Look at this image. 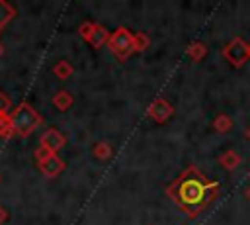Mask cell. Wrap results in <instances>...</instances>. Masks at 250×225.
Here are the masks:
<instances>
[{"instance_id":"4","label":"cell","mask_w":250,"mask_h":225,"mask_svg":"<svg viewBox=\"0 0 250 225\" xmlns=\"http://www.w3.org/2000/svg\"><path fill=\"white\" fill-rule=\"evenodd\" d=\"M35 160H37L39 170H41L47 178H55V176H59V174L66 168L64 160H62L59 155L49 153V151H45L43 147H37V149H35Z\"/></svg>"},{"instance_id":"5","label":"cell","mask_w":250,"mask_h":225,"mask_svg":"<svg viewBox=\"0 0 250 225\" xmlns=\"http://www.w3.org/2000/svg\"><path fill=\"white\" fill-rule=\"evenodd\" d=\"M78 33L94 49H102L109 41V31L102 23H96V22H84V23H80Z\"/></svg>"},{"instance_id":"9","label":"cell","mask_w":250,"mask_h":225,"mask_svg":"<svg viewBox=\"0 0 250 225\" xmlns=\"http://www.w3.org/2000/svg\"><path fill=\"white\" fill-rule=\"evenodd\" d=\"M240 155L234 151V149H227L225 153H221L219 157V164L225 168V170H236L240 166Z\"/></svg>"},{"instance_id":"18","label":"cell","mask_w":250,"mask_h":225,"mask_svg":"<svg viewBox=\"0 0 250 225\" xmlns=\"http://www.w3.org/2000/svg\"><path fill=\"white\" fill-rule=\"evenodd\" d=\"M10 112H12V100H10L8 94H4V92L0 90V117H2V115H8Z\"/></svg>"},{"instance_id":"23","label":"cell","mask_w":250,"mask_h":225,"mask_svg":"<svg viewBox=\"0 0 250 225\" xmlns=\"http://www.w3.org/2000/svg\"><path fill=\"white\" fill-rule=\"evenodd\" d=\"M248 49H250V43H248Z\"/></svg>"},{"instance_id":"8","label":"cell","mask_w":250,"mask_h":225,"mask_svg":"<svg viewBox=\"0 0 250 225\" xmlns=\"http://www.w3.org/2000/svg\"><path fill=\"white\" fill-rule=\"evenodd\" d=\"M64 145H66V137H64L59 129H55V127H49V129L41 135V139H39V147H43L45 151L55 153V155H57Z\"/></svg>"},{"instance_id":"22","label":"cell","mask_w":250,"mask_h":225,"mask_svg":"<svg viewBox=\"0 0 250 225\" xmlns=\"http://www.w3.org/2000/svg\"><path fill=\"white\" fill-rule=\"evenodd\" d=\"M2 53H4V47H2V43H0V57H2Z\"/></svg>"},{"instance_id":"10","label":"cell","mask_w":250,"mask_h":225,"mask_svg":"<svg viewBox=\"0 0 250 225\" xmlns=\"http://www.w3.org/2000/svg\"><path fill=\"white\" fill-rule=\"evenodd\" d=\"M74 104V98H72V94L68 92V90H59V92H55V96H53V106L59 110V112H66V110H70V106Z\"/></svg>"},{"instance_id":"11","label":"cell","mask_w":250,"mask_h":225,"mask_svg":"<svg viewBox=\"0 0 250 225\" xmlns=\"http://www.w3.org/2000/svg\"><path fill=\"white\" fill-rule=\"evenodd\" d=\"M72 72H74L72 65H70L68 61H64V59L57 61L55 67H53V74H55L59 80H68V78L72 76Z\"/></svg>"},{"instance_id":"16","label":"cell","mask_w":250,"mask_h":225,"mask_svg":"<svg viewBox=\"0 0 250 225\" xmlns=\"http://www.w3.org/2000/svg\"><path fill=\"white\" fill-rule=\"evenodd\" d=\"M148 45H150V39H148V35H146V33L137 31V33L133 35V49H135V53L146 51V49H148Z\"/></svg>"},{"instance_id":"14","label":"cell","mask_w":250,"mask_h":225,"mask_svg":"<svg viewBox=\"0 0 250 225\" xmlns=\"http://www.w3.org/2000/svg\"><path fill=\"white\" fill-rule=\"evenodd\" d=\"M213 129L217 133H229L232 129V119L227 115V113H219L215 119H213Z\"/></svg>"},{"instance_id":"13","label":"cell","mask_w":250,"mask_h":225,"mask_svg":"<svg viewBox=\"0 0 250 225\" xmlns=\"http://www.w3.org/2000/svg\"><path fill=\"white\" fill-rule=\"evenodd\" d=\"M188 57L191 59V61H195V63H199L205 55H207V47H205V43H201V41H193V43H189L188 45Z\"/></svg>"},{"instance_id":"6","label":"cell","mask_w":250,"mask_h":225,"mask_svg":"<svg viewBox=\"0 0 250 225\" xmlns=\"http://www.w3.org/2000/svg\"><path fill=\"white\" fill-rule=\"evenodd\" d=\"M223 57L234 67H242L246 61H250V49H248V41H244L242 37H232L225 47H223Z\"/></svg>"},{"instance_id":"2","label":"cell","mask_w":250,"mask_h":225,"mask_svg":"<svg viewBox=\"0 0 250 225\" xmlns=\"http://www.w3.org/2000/svg\"><path fill=\"white\" fill-rule=\"evenodd\" d=\"M8 119H10V125L14 129V135H18V137H29L43 123L41 113H37L35 108L31 104H27V102L18 104L8 113Z\"/></svg>"},{"instance_id":"3","label":"cell","mask_w":250,"mask_h":225,"mask_svg":"<svg viewBox=\"0 0 250 225\" xmlns=\"http://www.w3.org/2000/svg\"><path fill=\"white\" fill-rule=\"evenodd\" d=\"M133 31H129L125 25H119L115 31L109 33V41H107V47L109 51L119 59V61H127V57L131 53H135L133 49Z\"/></svg>"},{"instance_id":"12","label":"cell","mask_w":250,"mask_h":225,"mask_svg":"<svg viewBox=\"0 0 250 225\" xmlns=\"http://www.w3.org/2000/svg\"><path fill=\"white\" fill-rule=\"evenodd\" d=\"M92 155L98 158V160H109L113 157V149L107 141H98L94 147H92Z\"/></svg>"},{"instance_id":"15","label":"cell","mask_w":250,"mask_h":225,"mask_svg":"<svg viewBox=\"0 0 250 225\" xmlns=\"http://www.w3.org/2000/svg\"><path fill=\"white\" fill-rule=\"evenodd\" d=\"M14 16H16L14 6H12L10 2L0 0V31H2V27H4L8 22H12V18H14Z\"/></svg>"},{"instance_id":"17","label":"cell","mask_w":250,"mask_h":225,"mask_svg":"<svg viewBox=\"0 0 250 225\" xmlns=\"http://www.w3.org/2000/svg\"><path fill=\"white\" fill-rule=\"evenodd\" d=\"M12 135H14V129L10 125V119H8V115H2L0 117V137L2 139H10Z\"/></svg>"},{"instance_id":"19","label":"cell","mask_w":250,"mask_h":225,"mask_svg":"<svg viewBox=\"0 0 250 225\" xmlns=\"http://www.w3.org/2000/svg\"><path fill=\"white\" fill-rule=\"evenodd\" d=\"M6 221H8V211L0 205V225H2V223H6Z\"/></svg>"},{"instance_id":"7","label":"cell","mask_w":250,"mask_h":225,"mask_svg":"<svg viewBox=\"0 0 250 225\" xmlns=\"http://www.w3.org/2000/svg\"><path fill=\"white\" fill-rule=\"evenodd\" d=\"M174 115V106L166 98H156L152 104L146 108V117H150L156 123H164Z\"/></svg>"},{"instance_id":"20","label":"cell","mask_w":250,"mask_h":225,"mask_svg":"<svg viewBox=\"0 0 250 225\" xmlns=\"http://www.w3.org/2000/svg\"><path fill=\"white\" fill-rule=\"evenodd\" d=\"M244 196H246V200H248V202H250V186H248V188H246V190H244Z\"/></svg>"},{"instance_id":"21","label":"cell","mask_w":250,"mask_h":225,"mask_svg":"<svg viewBox=\"0 0 250 225\" xmlns=\"http://www.w3.org/2000/svg\"><path fill=\"white\" fill-rule=\"evenodd\" d=\"M246 137H248V141H250V127L246 129Z\"/></svg>"},{"instance_id":"1","label":"cell","mask_w":250,"mask_h":225,"mask_svg":"<svg viewBox=\"0 0 250 225\" xmlns=\"http://www.w3.org/2000/svg\"><path fill=\"white\" fill-rule=\"evenodd\" d=\"M166 194L174 200L178 209H182L188 217H195L219 196V182L207 180L197 166H188L166 188Z\"/></svg>"}]
</instances>
